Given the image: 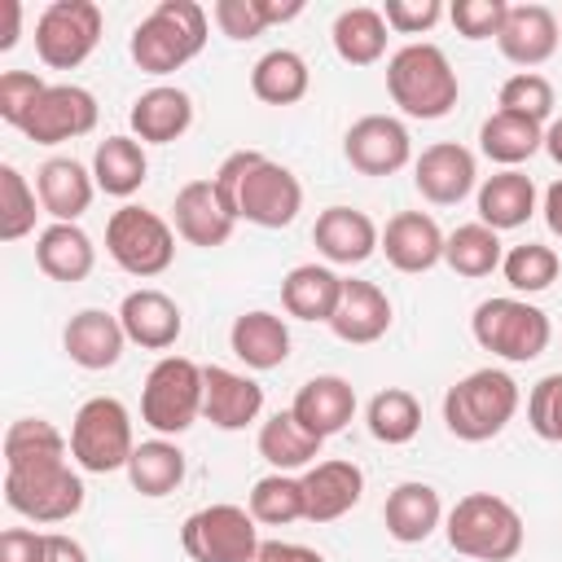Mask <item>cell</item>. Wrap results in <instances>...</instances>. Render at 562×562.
I'll list each match as a JSON object with an SVG mask.
<instances>
[{"mask_svg": "<svg viewBox=\"0 0 562 562\" xmlns=\"http://www.w3.org/2000/svg\"><path fill=\"white\" fill-rule=\"evenodd\" d=\"M224 211L255 228H290L303 211V184L290 167L263 158L259 149L228 154L211 176Z\"/></svg>", "mask_w": 562, "mask_h": 562, "instance_id": "obj_1", "label": "cell"}, {"mask_svg": "<svg viewBox=\"0 0 562 562\" xmlns=\"http://www.w3.org/2000/svg\"><path fill=\"white\" fill-rule=\"evenodd\" d=\"M127 48L145 75H171L206 48V9L193 0H158L132 26Z\"/></svg>", "mask_w": 562, "mask_h": 562, "instance_id": "obj_2", "label": "cell"}, {"mask_svg": "<svg viewBox=\"0 0 562 562\" xmlns=\"http://www.w3.org/2000/svg\"><path fill=\"white\" fill-rule=\"evenodd\" d=\"M386 92L391 101L408 114V119H443L452 114L461 83L457 70L448 61V53L439 44H404L400 53H391L386 61Z\"/></svg>", "mask_w": 562, "mask_h": 562, "instance_id": "obj_3", "label": "cell"}, {"mask_svg": "<svg viewBox=\"0 0 562 562\" xmlns=\"http://www.w3.org/2000/svg\"><path fill=\"white\" fill-rule=\"evenodd\" d=\"M443 536L452 544V553L474 558V562H509L522 549V514L496 496V492H470L461 496L448 518H443Z\"/></svg>", "mask_w": 562, "mask_h": 562, "instance_id": "obj_4", "label": "cell"}, {"mask_svg": "<svg viewBox=\"0 0 562 562\" xmlns=\"http://www.w3.org/2000/svg\"><path fill=\"white\" fill-rule=\"evenodd\" d=\"M522 404L518 382L505 369H474L461 382L448 386L443 395V426L461 443H487L496 439Z\"/></svg>", "mask_w": 562, "mask_h": 562, "instance_id": "obj_5", "label": "cell"}, {"mask_svg": "<svg viewBox=\"0 0 562 562\" xmlns=\"http://www.w3.org/2000/svg\"><path fill=\"white\" fill-rule=\"evenodd\" d=\"M202 400H206V378L202 364H193L189 356H162L140 386V422L154 435H184L198 417H202Z\"/></svg>", "mask_w": 562, "mask_h": 562, "instance_id": "obj_6", "label": "cell"}, {"mask_svg": "<svg viewBox=\"0 0 562 562\" xmlns=\"http://www.w3.org/2000/svg\"><path fill=\"white\" fill-rule=\"evenodd\" d=\"M470 334H474V342L483 351H492V356H501L509 364H527V360L544 356V347L553 338V325L536 303L505 294V299H483L474 307Z\"/></svg>", "mask_w": 562, "mask_h": 562, "instance_id": "obj_7", "label": "cell"}, {"mask_svg": "<svg viewBox=\"0 0 562 562\" xmlns=\"http://www.w3.org/2000/svg\"><path fill=\"white\" fill-rule=\"evenodd\" d=\"M136 452L132 439V413L123 400L114 395H92L79 404L75 422H70V457L79 470L88 474H114L127 470Z\"/></svg>", "mask_w": 562, "mask_h": 562, "instance_id": "obj_8", "label": "cell"}, {"mask_svg": "<svg viewBox=\"0 0 562 562\" xmlns=\"http://www.w3.org/2000/svg\"><path fill=\"white\" fill-rule=\"evenodd\" d=\"M4 505L31 522H66L83 509V479L66 457L4 470Z\"/></svg>", "mask_w": 562, "mask_h": 562, "instance_id": "obj_9", "label": "cell"}, {"mask_svg": "<svg viewBox=\"0 0 562 562\" xmlns=\"http://www.w3.org/2000/svg\"><path fill=\"white\" fill-rule=\"evenodd\" d=\"M105 255L127 272V277H162L176 259V233L162 215L145 211V206H119L105 220Z\"/></svg>", "mask_w": 562, "mask_h": 562, "instance_id": "obj_10", "label": "cell"}, {"mask_svg": "<svg viewBox=\"0 0 562 562\" xmlns=\"http://www.w3.org/2000/svg\"><path fill=\"white\" fill-rule=\"evenodd\" d=\"M101 4L92 0H53L35 18V57L48 70H75L83 66L101 44Z\"/></svg>", "mask_w": 562, "mask_h": 562, "instance_id": "obj_11", "label": "cell"}, {"mask_svg": "<svg viewBox=\"0 0 562 562\" xmlns=\"http://www.w3.org/2000/svg\"><path fill=\"white\" fill-rule=\"evenodd\" d=\"M180 544L193 562H250L259 553V527L246 505H206L193 509L180 527Z\"/></svg>", "mask_w": 562, "mask_h": 562, "instance_id": "obj_12", "label": "cell"}, {"mask_svg": "<svg viewBox=\"0 0 562 562\" xmlns=\"http://www.w3.org/2000/svg\"><path fill=\"white\" fill-rule=\"evenodd\" d=\"M342 154L360 176H395L413 162V136L391 114H364L347 127Z\"/></svg>", "mask_w": 562, "mask_h": 562, "instance_id": "obj_13", "label": "cell"}, {"mask_svg": "<svg viewBox=\"0 0 562 562\" xmlns=\"http://www.w3.org/2000/svg\"><path fill=\"white\" fill-rule=\"evenodd\" d=\"M97 97L79 83H48L44 97L35 101L31 119L22 123V136L35 145H61L75 136H88L97 127Z\"/></svg>", "mask_w": 562, "mask_h": 562, "instance_id": "obj_14", "label": "cell"}, {"mask_svg": "<svg viewBox=\"0 0 562 562\" xmlns=\"http://www.w3.org/2000/svg\"><path fill=\"white\" fill-rule=\"evenodd\" d=\"M413 184L435 206H457L479 184V162L457 140H435L413 158Z\"/></svg>", "mask_w": 562, "mask_h": 562, "instance_id": "obj_15", "label": "cell"}, {"mask_svg": "<svg viewBox=\"0 0 562 562\" xmlns=\"http://www.w3.org/2000/svg\"><path fill=\"white\" fill-rule=\"evenodd\" d=\"M299 479H303V505H307L303 518L307 522H334V518L351 514L364 496V470L356 461H342V457L316 461Z\"/></svg>", "mask_w": 562, "mask_h": 562, "instance_id": "obj_16", "label": "cell"}, {"mask_svg": "<svg viewBox=\"0 0 562 562\" xmlns=\"http://www.w3.org/2000/svg\"><path fill=\"white\" fill-rule=\"evenodd\" d=\"M558 13L549 4H509L505 13V26L496 35V48L505 61L522 66V70H536L544 66L553 53H558Z\"/></svg>", "mask_w": 562, "mask_h": 562, "instance_id": "obj_17", "label": "cell"}, {"mask_svg": "<svg viewBox=\"0 0 562 562\" xmlns=\"http://www.w3.org/2000/svg\"><path fill=\"white\" fill-rule=\"evenodd\" d=\"M61 347L66 356L88 369V373H101V369H114L123 347H127V334H123V321L119 312H105V307H83L66 321L61 329Z\"/></svg>", "mask_w": 562, "mask_h": 562, "instance_id": "obj_18", "label": "cell"}, {"mask_svg": "<svg viewBox=\"0 0 562 562\" xmlns=\"http://www.w3.org/2000/svg\"><path fill=\"white\" fill-rule=\"evenodd\" d=\"M443 228L426 211H400L386 220L378 250L395 272H430L435 263H443Z\"/></svg>", "mask_w": 562, "mask_h": 562, "instance_id": "obj_19", "label": "cell"}, {"mask_svg": "<svg viewBox=\"0 0 562 562\" xmlns=\"http://www.w3.org/2000/svg\"><path fill=\"white\" fill-rule=\"evenodd\" d=\"M119 321H123V334L127 342L145 347V351H167L176 347V338L184 334V316H180V303L154 285L145 290H132L119 307Z\"/></svg>", "mask_w": 562, "mask_h": 562, "instance_id": "obj_20", "label": "cell"}, {"mask_svg": "<svg viewBox=\"0 0 562 562\" xmlns=\"http://www.w3.org/2000/svg\"><path fill=\"white\" fill-rule=\"evenodd\" d=\"M312 241H316V250H321L329 263L351 268V263H364V259L382 246V233H378V224H373L364 211H356V206H325V211L316 215V224H312Z\"/></svg>", "mask_w": 562, "mask_h": 562, "instance_id": "obj_21", "label": "cell"}, {"mask_svg": "<svg viewBox=\"0 0 562 562\" xmlns=\"http://www.w3.org/2000/svg\"><path fill=\"white\" fill-rule=\"evenodd\" d=\"M391 321H395V312H391V299H386L382 285H373V281H347L342 277V299H338V307L329 316V329L342 342L369 347V342H378L391 329Z\"/></svg>", "mask_w": 562, "mask_h": 562, "instance_id": "obj_22", "label": "cell"}, {"mask_svg": "<svg viewBox=\"0 0 562 562\" xmlns=\"http://www.w3.org/2000/svg\"><path fill=\"white\" fill-rule=\"evenodd\" d=\"M206 400H202V417L220 430H246L250 422H259L263 413V386L246 373H233L224 364H206Z\"/></svg>", "mask_w": 562, "mask_h": 562, "instance_id": "obj_23", "label": "cell"}, {"mask_svg": "<svg viewBox=\"0 0 562 562\" xmlns=\"http://www.w3.org/2000/svg\"><path fill=\"white\" fill-rule=\"evenodd\" d=\"M127 123H132V136L140 145H171L193 127V97L184 88L158 83L132 101Z\"/></svg>", "mask_w": 562, "mask_h": 562, "instance_id": "obj_24", "label": "cell"}, {"mask_svg": "<svg viewBox=\"0 0 562 562\" xmlns=\"http://www.w3.org/2000/svg\"><path fill=\"white\" fill-rule=\"evenodd\" d=\"M171 215H176V233H180L189 246H202V250L224 246V241L233 237V228H237V220L224 211V202H220V193H215L211 180H189V184L176 193Z\"/></svg>", "mask_w": 562, "mask_h": 562, "instance_id": "obj_25", "label": "cell"}, {"mask_svg": "<svg viewBox=\"0 0 562 562\" xmlns=\"http://www.w3.org/2000/svg\"><path fill=\"white\" fill-rule=\"evenodd\" d=\"M290 413L316 435V439H329L338 435L351 417H356V386L338 373H316L307 378L299 391H294V404Z\"/></svg>", "mask_w": 562, "mask_h": 562, "instance_id": "obj_26", "label": "cell"}, {"mask_svg": "<svg viewBox=\"0 0 562 562\" xmlns=\"http://www.w3.org/2000/svg\"><path fill=\"white\" fill-rule=\"evenodd\" d=\"M382 522H386V536L400 540V544H422L435 536V527L443 522V501L430 483H395L386 505H382Z\"/></svg>", "mask_w": 562, "mask_h": 562, "instance_id": "obj_27", "label": "cell"}, {"mask_svg": "<svg viewBox=\"0 0 562 562\" xmlns=\"http://www.w3.org/2000/svg\"><path fill=\"white\" fill-rule=\"evenodd\" d=\"M35 193H40V206L53 215V224H75L88 206H92V193H97V180L83 162L75 158H48L40 171H35Z\"/></svg>", "mask_w": 562, "mask_h": 562, "instance_id": "obj_28", "label": "cell"}, {"mask_svg": "<svg viewBox=\"0 0 562 562\" xmlns=\"http://www.w3.org/2000/svg\"><path fill=\"white\" fill-rule=\"evenodd\" d=\"M228 347H233V356H237L246 369L268 373V369H281V364H285V356H290V329H285V321H281L277 312L255 307V312H241V316L233 321Z\"/></svg>", "mask_w": 562, "mask_h": 562, "instance_id": "obj_29", "label": "cell"}, {"mask_svg": "<svg viewBox=\"0 0 562 562\" xmlns=\"http://www.w3.org/2000/svg\"><path fill=\"white\" fill-rule=\"evenodd\" d=\"M536 215V184L527 171L509 167V171H492L479 184V224L505 233V228H522Z\"/></svg>", "mask_w": 562, "mask_h": 562, "instance_id": "obj_30", "label": "cell"}, {"mask_svg": "<svg viewBox=\"0 0 562 562\" xmlns=\"http://www.w3.org/2000/svg\"><path fill=\"white\" fill-rule=\"evenodd\" d=\"M35 263H40L44 277H53L61 285H75L97 268V246L79 224H48L35 237Z\"/></svg>", "mask_w": 562, "mask_h": 562, "instance_id": "obj_31", "label": "cell"}, {"mask_svg": "<svg viewBox=\"0 0 562 562\" xmlns=\"http://www.w3.org/2000/svg\"><path fill=\"white\" fill-rule=\"evenodd\" d=\"M338 299H342V277L325 263H299L281 281V307L294 321H325L329 325Z\"/></svg>", "mask_w": 562, "mask_h": 562, "instance_id": "obj_32", "label": "cell"}, {"mask_svg": "<svg viewBox=\"0 0 562 562\" xmlns=\"http://www.w3.org/2000/svg\"><path fill=\"white\" fill-rule=\"evenodd\" d=\"M149 176L145 145L136 136H105L92 154V180L110 198H132Z\"/></svg>", "mask_w": 562, "mask_h": 562, "instance_id": "obj_33", "label": "cell"}, {"mask_svg": "<svg viewBox=\"0 0 562 562\" xmlns=\"http://www.w3.org/2000/svg\"><path fill=\"white\" fill-rule=\"evenodd\" d=\"M321 443H325V439H316L290 408H285V413H272V417L259 426V457H263L272 470H281V474L316 465Z\"/></svg>", "mask_w": 562, "mask_h": 562, "instance_id": "obj_34", "label": "cell"}, {"mask_svg": "<svg viewBox=\"0 0 562 562\" xmlns=\"http://www.w3.org/2000/svg\"><path fill=\"white\" fill-rule=\"evenodd\" d=\"M386 18L382 9H369V4H356V9H342L334 18V53L347 61V66H373L386 57Z\"/></svg>", "mask_w": 562, "mask_h": 562, "instance_id": "obj_35", "label": "cell"}, {"mask_svg": "<svg viewBox=\"0 0 562 562\" xmlns=\"http://www.w3.org/2000/svg\"><path fill=\"white\" fill-rule=\"evenodd\" d=\"M312 88V70L294 48H272L250 66V92L263 105H294Z\"/></svg>", "mask_w": 562, "mask_h": 562, "instance_id": "obj_36", "label": "cell"}, {"mask_svg": "<svg viewBox=\"0 0 562 562\" xmlns=\"http://www.w3.org/2000/svg\"><path fill=\"white\" fill-rule=\"evenodd\" d=\"M479 149H483L492 162H501V171H509V167L527 162L536 149H544V127L531 123V119H522V114L496 110V114L483 119V127H479Z\"/></svg>", "mask_w": 562, "mask_h": 562, "instance_id": "obj_37", "label": "cell"}, {"mask_svg": "<svg viewBox=\"0 0 562 562\" xmlns=\"http://www.w3.org/2000/svg\"><path fill=\"white\" fill-rule=\"evenodd\" d=\"M127 479L140 496H171L184 483V452L171 439H145L136 443L132 461H127Z\"/></svg>", "mask_w": 562, "mask_h": 562, "instance_id": "obj_38", "label": "cell"}, {"mask_svg": "<svg viewBox=\"0 0 562 562\" xmlns=\"http://www.w3.org/2000/svg\"><path fill=\"white\" fill-rule=\"evenodd\" d=\"M501 259H505V250H501V233L487 228V224H479V220L452 228L448 241H443V263H448L457 277H470V281L492 277V272L501 268Z\"/></svg>", "mask_w": 562, "mask_h": 562, "instance_id": "obj_39", "label": "cell"}, {"mask_svg": "<svg viewBox=\"0 0 562 562\" xmlns=\"http://www.w3.org/2000/svg\"><path fill=\"white\" fill-rule=\"evenodd\" d=\"M364 422H369V435H373L378 443L400 448V443H408V439L422 430V404H417L413 391L386 386V391H378V395L369 400Z\"/></svg>", "mask_w": 562, "mask_h": 562, "instance_id": "obj_40", "label": "cell"}, {"mask_svg": "<svg viewBox=\"0 0 562 562\" xmlns=\"http://www.w3.org/2000/svg\"><path fill=\"white\" fill-rule=\"evenodd\" d=\"M57 457H70V439L53 422H44V417H18L4 430V470L57 461Z\"/></svg>", "mask_w": 562, "mask_h": 562, "instance_id": "obj_41", "label": "cell"}, {"mask_svg": "<svg viewBox=\"0 0 562 562\" xmlns=\"http://www.w3.org/2000/svg\"><path fill=\"white\" fill-rule=\"evenodd\" d=\"M250 514H255V522H263V527L299 522V518L307 514V505H303V479L281 474V470L255 479V487H250Z\"/></svg>", "mask_w": 562, "mask_h": 562, "instance_id": "obj_42", "label": "cell"}, {"mask_svg": "<svg viewBox=\"0 0 562 562\" xmlns=\"http://www.w3.org/2000/svg\"><path fill=\"white\" fill-rule=\"evenodd\" d=\"M501 272L509 281L514 294H540L558 281L562 272V259L553 246H540V241H522V246H509L505 259H501Z\"/></svg>", "mask_w": 562, "mask_h": 562, "instance_id": "obj_43", "label": "cell"}, {"mask_svg": "<svg viewBox=\"0 0 562 562\" xmlns=\"http://www.w3.org/2000/svg\"><path fill=\"white\" fill-rule=\"evenodd\" d=\"M40 193L26 184V176L13 162H0V237L4 241H22L35 228V211Z\"/></svg>", "mask_w": 562, "mask_h": 562, "instance_id": "obj_44", "label": "cell"}, {"mask_svg": "<svg viewBox=\"0 0 562 562\" xmlns=\"http://www.w3.org/2000/svg\"><path fill=\"white\" fill-rule=\"evenodd\" d=\"M496 105L509 110V114H522V119H531V123L544 127V119L553 114L558 97H553V83H549L544 75H536V70H518V75H509V79L501 83Z\"/></svg>", "mask_w": 562, "mask_h": 562, "instance_id": "obj_45", "label": "cell"}, {"mask_svg": "<svg viewBox=\"0 0 562 562\" xmlns=\"http://www.w3.org/2000/svg\"><path fill=\"white\" fill-rule=\"evenodd\" d=\"M527 426L544 443H562V373H544L527 391Z\"/></svg>", "mask_w": 562, "mask_h": 562, "instance_id": "obj_46", "label": "cell"}, {"mask_svg": "<svg viewBox=\"0 0 562 562\" xmlns=\"http://www.w3.org/2000/svg\"><path fill=\"white\" fill-rule=\"evenodd\" d=\"M44 88H48V83H44L40 75H31V70H4V75H0V119L22 132V123L31 119L35 101L44 97Z\"/></svg>", "mask_w": 562, "mask_h": 562, "instance_id": "obj_47", "label": "cell"}, {"mask_svg": "<svg viewBox=\"0 0 562 562\" xmlns=\"http://www.w3.org/2000/svg\"><path fill=\"white\" fill-rule=\"evenodd\" d=\"M505 13H509L505 0H457L448 9L457 35H465V40H496L505 26Z\"/></svg>", "mask_w": 562, "mask_h": 562, "instance_id": "obj_48", "label": "cell"}, {"mask_svg": "<svg viewBox=\"0 0 562 562\" xmlns=\"http://www.w3.org/2000/svg\"><path fill=\"white\" fill-rule=\"evenodd\" d=\"M211 18H215L220 35H228V40H255V35L268 31L259 0H215L211 4Z\"/></svg>", "mask_w": 562, "mask_h": 562, "instance_id": "obj_49", "label": "cell"}, {"mask_svg": "<svg viewBox=\"0 0 562 562\" xmlns=\"http://www.w3.org/2000/svg\"><path fill=\"white\" fill-rule=\"evenodd\" d=\"M382 18L395 35H422L443 18V4L439 0H386Z\"/></svg>", "mask_w": 562, "mask_h": 562, "instance_id": "obj_50", "label": "cell"}, {"mask_svg": "<svg viewBox=\"0 0 562 562\" xmlns=\"http://www.w3.org/2000/svg\"><path fill=\"white\" fill-rule=\"evenodd\" d=\"M40 553H44V531L31 527L0 531V562H40Z\"/></svg>", "mask_w": 562, "mask_h": 562, "instance_id": "obj_51", "label": "cell"}, {"mask_svg": "<svg viewBox=\"0 0 562 562\" xmlns=\"http://www.w3.org/2000/svg\"><path fill=\"white\" fill-rule=\"evenodd\" d=\"M250 562H325V558L307 544H294V540H263Z\"/></svg>", "mask_w": 562, "mask_h": 562, "instance_id": "obj_52", "label": "cell"}, {"mask_svg": "<svg viewBox=\"0 0 562 562\" xmlns=\"http://www.w3.org/2000/svg\"><path fill=\"white\" fill-rule=\"evenodd\" d=\"M40 562H88V549H83L75 536L44 531V553H40Z\"/></svg>", "mask_w": 562, "mask_h": 562, "instance_id": "obj_53", "label": "cell"}, {"mask_svg": "<svg viewBox=\"0 0 562 562\" xmlns=\"http://www.w3.org/2000/svg\"><path fill=\"white\" fill-rule=\"evenodd\" d=\"M544 224H549V233L553 237H562V180H553L549 189H544Z\"/></svg>", "mask_w": 562, "mask_h": 562, "instance_id": "obj_54", "label": "cell"}, {"mask_svg": "<svg viewBox=\"0 0 562 562\" xmlns=\"http://www.w3.org/2000/svg\"><path fill=\"white\" fill-rule=\"evenodd\" d=\"M0 9H4V35H0V53H9V48L18 44V35H22V4H18V0H4Z\"/></svg>", "mask_w": 562, "mask_h": 562, "instance_id": "obj_55", "label": "cell"}, {"mask_svg": "<svg viewBox=\"0 0 562 562\" xmlns=\"http://www.w3.org/2000/svg\"><path fill=\"white\" fill-rule=\"evenodd\" d=\"M259 9H263V22L268 26H277V22H290V18H299L303 13V0H259Z\"/></svg>", "mask_w": 562, "mask_h": 562, "instance_id": "obj_56", "label": "cell"}, {"mask_svg": "<svg viewBox=\"0 0 562 562\" xmlns=\"http://www.w3.org/2000/svg\"><path fill=\"white\" fill-rule=\"evenodd\" d=\"M544 154L562 167V119H553V123L544 127Z\"/></svg>", "mask_w": 562, "mask_h": 562, "instance_id": "obj_57", "label": "cell"}]
</instances>
